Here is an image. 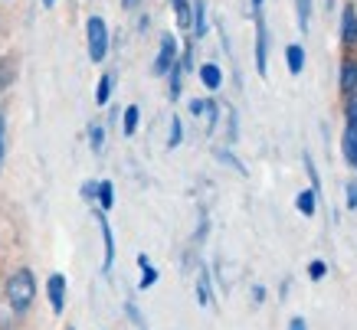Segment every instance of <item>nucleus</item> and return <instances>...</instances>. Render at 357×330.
<instances>
[{"instance_id":"obj_1","label":"nucleus","mask_w":357,"mask_h":330,"mask_svg":"<svg viewBox=\"0 0 357 330\" xmlns=\"http://www.w3.org/2000/svg\"><path fill=\"white\" fill-rule=\"evenodd\" d=\"M33 298H36L33 272L30 268H17V272L10 275V281H7V301H10V308L17 311V314H23V311L33 304Z\"/></svg>"},{"instance_id":"obj_2","label":"nucleus","mask_w":357,"mask_h":330,"mask_svg":"<svg viewBox=\"0 0 357 330\" xmlns=\"http://www.w3.org/2000/svg\"><path fill=\"white\" fill-rule=\"evenodd\" d=\"M109 53V30H105V20L102 17H92L89 20V56L92 63H102Z\"/></svg>"},{"instance_id":"obj_3","label":"nucleus","mask_w":357,"mask_h":330,"mask_svg":"<svg viewBox=\"0 0 357 330\" xmlns=\"http://www.w3.org/2000/svg\"><path fill=\"white\" fill-rule=\"evenodd\" d=\"M347 131H344V154L347 160L357 167V102H351V108H347Z\"/></svg>"},{"instance_id":"obj_4","label":"nucleus","mask_w":357,"mask_h":330,"mask_svg":"<svg viewBox=\"0 0 357 330\" xmlns=\"http://www.w3.org/2000/svg\"><path fill=\"white\" fill-rule=\"evenodd\" d=\"M174 63H177V43H174V36H164V40H161V53H158V59H154V75L171 72Z\"/></svg>"},{"instance_id":"obj_5","label":"nucleus","mask_w":357,"mask_h":330,"mask_svg":"<svg viewBox=\"0 0 357 330\" xmlns=\"http://www.w3.org/2000/svg\"><path fill=\"white\" fill-rule=\"evenodd\" d=\"M266 56H269V33H266V23H262V17H256V69H259V75H266Z\"/></svg>"},{"instance_id":"obj_6","label":"nucleus","mask_w":357,"mask_h":330,"mask_svg":"<svg viewBox=\"0 0 357 330\" xmlns=\"http://www.w3.org/2000/svg\"><path fill=\"white\" fill-rule=\"evenodd\" d=\"M46 291H50V304H53V311L56 314H63V308H66V278L63 275H50Z\"/></svg>"},{"instance_id":"obj_7","label":"nucleus","mask_w":357,"mask_h":330,"mask_svg":"<svg viewBox=\"0 0 357 330\" xmlns=\"http://www.w3.org/2000/svg\"><path fill=\"white\" fill-rule=\"evenodd\" d=\"M341 40L344 43H357V10L344 7V20H341Z\"/></svg>"},{"instance_id":"obj_8","label":"nucleus","mask_w":357,"mask_h":330,"mask_svg":"<svg viewBox=\"0 0 357 330\" xmlns=\"http://www.w3.org/2000/svg\"><path fill=\"white\" fill-rule=\"evenodd\" d=\"M13 79H17V56H3L0 59V92L10 88Z\"/></svg>"},{"instance_id":"obj_9","label":"nucleus","mask_w":357,"mask_h":330,"mask_svg":"<svg viewBox=\"0 0 357 330\" xmlns=\"http://www.w3.org/2000/svg\"><path fill=\"white\" fill-rule=\"evenodd\" d=\"M190 26H194V36H204V33H206V10H204V0H194V3H190Z\"/></svg>"},{"instance_id":"obj_10","label":"nucleus","mask_w":357,"mask_h":330,"mask_svg":"<svg viewBox=\"0 0 357 330\" xmlns=\"http://www.w3.org/2000/svg\"><path fill=\"white\" fill-rule=\"evenodd\" d=\"M285 63H289V72L292 75H298L305 69V49L302 46H289L285 49Z\"/></svg>"},{"instance_id":"obj_11","label":"nucleus","mask_w":357,"mask_h":330,"mask_svg":"<svg viewBox=\"0 0 357 330\" xmlns=\"http://www.w3.org/2000/svg\"><path fill=\"white\" fill-rule=\"evenodd\" d=\"M200 82H204L206 88H220V82H223V72H220V65L206 63L204 69H200Z\"/></svg>"},{"instance_id":"obj_12","label":"nucleus","mask_w":357,"mask_h":330,"mask_svg":"<svg viewBox=\"0 0 357 330\" xmlns=\"http://www.w3.org/2000/svg\"><path fill=\"white\" fill-rule=\"evenodd\" d=\"M98 226H102V239H105V272H109L112 268V258H115V239H112V229H109V223H105V219H102V216H98Z\"/></svg>"},{"instance_id":"obj_13","label":"nucleus","mask_w":357,"mask_h":330,"mask_svg":"<svg viewBox=\"0 0 357 330\" xmlns=\"http://www.w3.org/2000/svg\"><path fill=\"white\" fill-rule=\"evenodd\" d=\"M174 3V13H177V26H190V3L187 0H171Z\"/></svg>"},{"instance_id":"obj_14","label":"nucleus","mask_w":357,"mask_h":330,"mask_svg":"<svg viewBox=\"0 0 357 330\" xmlns=\"http://www.w3.org/2000/svg\"><path fill=\"white\" fill-rule=\"evenodd\" d=\"M138 118H141V111H138V105H128L125 108V134H135L138 131Z\"/></svg>"},{"instance_id":"obj_15","label":"nucleus","mask_w":357,"mask_h":330,"mask_svg":"<svg viewBox=\"0 0 357 330\" xmlns=\"http://www.w3.org/2000/svg\"><path fill=\"white\" fill-rule=\"evenodd\" d=\"M295 206H298L305 216H312V213H314V190H302V193H298Z\"/></svg>"},{"instance_id":"obj_16","label":"nucleus","mask_w":357,"mask_h":330,"mask_svg":"<svg viewBox=\"0 0 357 330\" xmlns=\"http://www.w3.org/2000/svg\"><path fill=\"white\" fill-rule=\"evenodd\" d=\"M98 203H102V206H105V210H112V203H115V190H112V183L109 180H102L98 183Z\"/></svg>"},{"instance_id":"obj_17","label":"nucleus","mask_w":357,"mask_h":330,"mask_svg":"<svg viewBox=\"0 0 357 330\" xmlns=\"http://www.w3.org/2000/svg\"><path fill=\"white\" fill-rule=\"evenodd\" d=\"M197 301L210 304V278H206V272H200V278H197Z\"/></svg>"},{"instance_id":"obj_18","label":"nucleus","mask_w":357,"mask_h":330,"mask_svg":"<svg viewBox=\"0 0 357 330\" xmlns=\"http://www.w3.org/2000/svg\"><path fill=\"white\" fill-rule=\"evenodd\" d=\"M109 95H112V75H102V79H98L96 102H98V105H105V102H109Z\"/></svg>"},{"instance_id":"obj_19","label":"nucleus","mask_w":357,"mask_h":330,"mask_svg":"<svg viewBox=\"0 0 357 330\" xmlns=\"http://www.w3.org/2000/svg\"><path fill=\"white\" fill-rule=\"evenodd\" d=\"M308 17H312V0H298V23H302V30H308Z\"/></svg>"},{"instance_id":"obj_20","label":"nucleus","mask_w":357,"mask_h":330,"mask_svg":"<svg viewBox=\"0 0 357 330\" xmlns=\"http://www.w3.org/2000/svg\"><path fill=\"white\" fill-rule=\"evenodd\" d=\"M181 138H184V131H181V118H171V141H167V144H171V148H177V144H181Z\"/></svg>"},{"instance_id":"obj_21","label":"nucleus","mask_w":357,"mask_h":330,"mask_svg":"<svg viewBox=\"0 0 357 330\" xmlns=\"http://www.w3.org/2000/svg\"><path fill=\"white\" fill-rule=\"evenodd\" d=\"M325 272H328L325 262H312V265H308V275H312L314 281H321V278H325Z\"/></svg>"},{"instance_id":"obj_22","label":"nucleus","mask_w":357,"mask_h":330,"mask_svg":"<svg viewBox=\"0 0 357 330\" xmlns=\"http://www.w3.org/2000/svg\"><path fill=\"white\" fill-rule=\"evenodd\" d=\"M354 82H357V69H354V65H344V79H341V86L354 88Z\"/></svg>"},{"instance_id":"obj_23","label":"nucleus","mask_w":357,"mask_h":330,"mask_svg":"<svg viewBox=\"0 0 357 330\" xmlns=\"http://www.w3.org/2000/svg\"><path fill=\"white\" fill-rule=\"evenodd\" d=\"M217 157H220V160H227L229 167H236V171H239V173H246V167H243V164H239V160H236V157H233V154H227V150H217Z\"/></svg>"},{"instance_id":"obj_24","label":"nucleus","mask_w":357,"mask_h":330,"mask_svg":"<svg viewBox=\"0 0 357 330\" xmlns=\"http://www.w3.org/2000/svg\"><path fill=\"white\" fill-rule=\"evenodd\" d=\"M154 281H158V272H154L151 265H144V275H141V288H151Z\"/></svg>"},{"instance_id":"obj_25","label":"nucleus","mask_w":357,"mask_h":330,"mask_svg":"<svg viewBox=\"0 0 357 330\" xmlns=\"http://www.w3.org/2000/svg\"><path fill=\"white\" fill-rule=\"evenodd\" d=\"M89 138H92V150H102V141H105V134H102V128H98V125L89 131Z\"/></svg>"},{"instance_id":"obj_26","label":"nucleus","mask_w":357,"mask_h":330,"mask_svg":"<svg viewBox=\"0 0 357 330\" xmlns=\"http://www.w3.org/2000/svg\"><path fill=\"white\" fill-rule=\"evenodd\" d=\"M347 206L357 210V183H347Z\"/></svg>"},{"instance_id":"obj_27","label":"nucleus","mask_w":357,"mask_h":330,"mask_svg":"<svg viewBox=\"0 0 357 330\" xmlns=\"http://www.w3.org/2000/svg\"><path fill=\"white\" fill-rule=\"evenodd\" d=\"M96 193H98V183H82V196L86 200H96Z\"/></svg>"},{"instance_id":"obj_28","label":"nucleus","mask_w":357,"mask_h":330,"mask_svg":"<svg viewBox=\"0 0 357 330\" xmlns=\"http://www.w3.org/2000/svg\"><path fill=\"white\" fill-rule=\"evenodd\" d=\"M190 111H194V115H204V111H206V102L194 98V102H190Z\"/></svg>"},{"instance_id":"obj_29","label":"nucleus","mask_w":357,"mask_h":330,"mask_svg":"<svg viewBox=\"0 0 357 330\" xmlns=\"http://www.w3.org/2000/svg\"><path fill=\"white\" fill-rule=\"evenodd\" d=\"M252 298H256V304H262V301H266V288L256 285V288H252Z\"/></svg>"},{"instance_id":"obj_30","label":"nucleus","mask_w":357,"mask_h":330,"mask_svg":"<svg viewBox=\"0 0 357 330\" xmlns=\"http://www.w3.org/2000/svg\"><path fill=\"white\" fill-rule=\"evenodd\" d=\"M305 167H308V177H312V180L318 183V171L312 167V157H308V154H305Z\"/></svg>"},{"instance_id":"obj_31","label":"nucleus","mask_w":357,"mask_h":330,"mask_svg":"<svg viewBox=\"0 0 357 330\" xmlns=\"http://www.w3.org/2000/svg\"><path fill=\"white\" fill-rule=\"evenodd\" d=\"M289 330H308V327H305L302 317H292V320H289Z\"/></svg>"},{"instance_id":"obj_32","label":"nucleus","mask_w":357,"mask_h":330,"mask_svg":"<svg viewBox=\"0 0 357 330\" xmlns=\"http://www.w3.org/2000/svg\"><path fill=\"white\" fill-rule=\"evenodd\" d=\"M0 160H3V115H0Z\"/></svg>"},{"instance_id":"obj_33","label":"nucleus","mask_w":357,"mask_h":330,"mask_svg":"<svg viewBox=\"0 0 357 330\" xmlns=\"http://www.w3.org/2000/svg\"><path fill=\"white\" fill-rule=\"evenodd\" d=\"M121 3H125V10H131V7H135L138 0H121Z\"/></svg>"},{"instance_id":"obj_34","label":"nucleus","mask_w":357,"mask_h":330,"mask_svg":"<svg viewBox=\"0 0 357 330\" xmlns=\"http://www.w3.org/2000/svg\"><path fill=\"white\" fill-rule=\"evenodd\" d=\"M53 3H56V0H43V7H53Z\"/></svg>"},{"instance_id":"obj_35","label":"nucleus","mask_w":357,"mask_h":330,"mask_svg":"<svg viewBox=\"0 0 357 330\" xmlns=\"http://www.w3.org/2000/svg\"><path fill=\"white\" fill-rule=\"evenodd\" d=\"M259 3H262V0H252V7H259Z\"/></svg>"}]
</instances>
